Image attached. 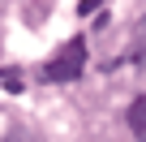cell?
I'll use <instances>...</instances> for the list:
<instances>
[{
	"label": "cell",
	"mask_w": 146,
	"mask_h": 142,
	"mask_svg": "<svg viewBox=\"0 0 146 142\" xmlns=\"http://www.w3.org/2000/svg\"><path fill=\"white\" fill-rule=\"evenodd\" d=\"M125 60H137V65H146V26H142V35L133 39V47H129V56Z\"/></svg>",
	"instance_id": "3"
},
{
	"label": "cell",
	"mask_w": 146,
	"mask_h": 142,
	"mask_svg": "<svg viewBox=\"0 0 146 142\" xmlns=\"http://www.w3.org/2000/svg\"><path fill=\"white\" fill-rule=\"evenodd\" d=\"M5 142H30V138H26V133H22V129H17V133H9V138H5Z\"/></svg>",
	"instance_id": "5"
},
{
	"label": "cell",
	"mask_w": 146,
	"mask_h": 142,
	"mask_svg": "<svg viewBox=\"0 0 146 142\" xmlns=\"http://www.w3.org/2000/svg\"><path fill=\"white\" fill-rule=\"evenodd\" d=\"M125 121H129V129H133V138H137V142H146V95H137V99L129 103V112H125Z\"/></svg>",
	"instance_id": "2"
},
{
	"label": "cell",
	"mask_w": 146,
	"mask_h": 142,
	"mask_svg": "<svg viewBox=\"0 0 146 142\" xmlns=\"http://www.w3.org/2000/svg\"><path fill=\"white\" fill-rule=\"evenodd\" d=\"M82 69H86V39L73 35L69 43H60L52 52V60L39 69V78L43 82H73V78H82Z\"/></svg>",
	"instance_id": "1"
},
{
	"label": "cell",
	"mask_w": 146,
	"mask_h": 142,
	"mask_svg": "<svg viewBox=\"0 0 146 142\" xmlns=\"http://www.w3.org/2000/svg\"><path fill=\"white\" fill-rule=\"evenodd\" d=\"M99 5H103V0H82L78 13H82V17H86V13H99Z\"/></svg>",
	"instance_id": "4"
}]
</instances>
